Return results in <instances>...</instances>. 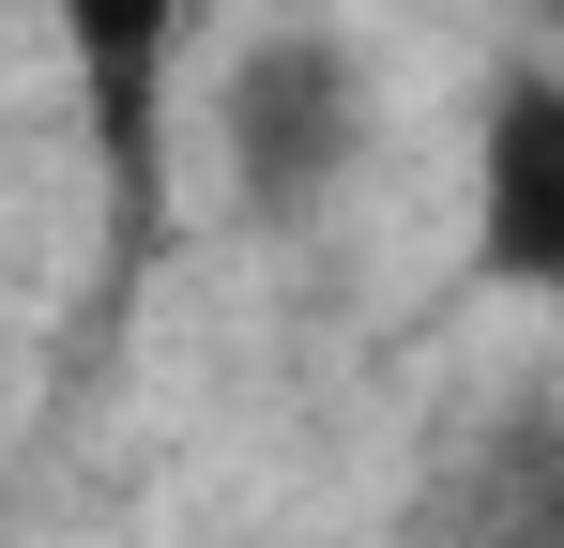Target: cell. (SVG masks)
<instances>
[{
    "mask_svg": "<svg viewBox=\"0 0 564 548\" xmlns=\"http://www.w3.org/2000/svg\"><path fill=\"white\" fill-rule=\"evenodd\" d=\"M367 122L381 91L367 62L336 46V31H260L245 62H229V91H214V153H229V213L245 229H321V198L367 168Z\"/></svg>",
    "mask_w": 564,
    "mask_h": 548,
    "instance_id": "1",
    "label": "cell"
},
{
    "mask_svg": "<svg viewBox=\"0 0 564 548\" xmlns=\"http://www.w3.org/2000/svg\"><path fill=\"white\" fill-rule=\"evenodd\" d=\"M473 274L488 289H564V77L503 62L473 107Z\"/></svg>",
    "mask_w": 564,
    "mask_h": 548,
    "instance_id": "2",
    "label": "cell"
},
{
    "mask_svg": "<svg viewBox=\"0 0 564 548\" xmlns=\"http://www.w3.org/2000/svg\"><path fill=\"white\" fill-rule=\"evenodd\" d=\"M62 15V62L93 91V138H107V183H122V274L153 260V168H169V46H184V0H46Z\"/></svg>",
    "mask_w": 564,
    "mask_h": 548,
    "instance_id": "3",
    "label": "cell"
},
{
    "mask_svg": "<svg viewBox=\"0 0 564 548\" xmlns=\"http://www.w3.org/2000/svg\"><path fill=\"white\" fill-rule=\"evenodd\" d=\"M443 548H564V412H503L443 472Z\"/></svg>",
    "mask_w": 564,
    "mask_h": 548,
    "instance_id": "4",
    "label": "cell"
}]
</instances>
